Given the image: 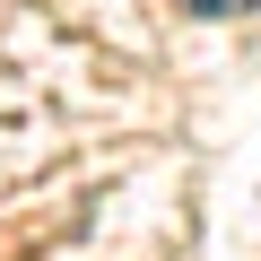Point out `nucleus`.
Listing matches in <instances>:
<instances>
[{
    "label": "nucleus",
    "mask_w": 261,
    "mask_h": 261,
    "mask_svg": "<svg viewBox=\"0 0 261 261\" xmlns=\"http://www.w3.org/2000/svg\"><path fill=\"white\" fill-rule=\"evenodd\" d=\"M192 18H244V9H261V0H183Z\"/></svg>",
    "instance_id": "f257e3e1"
}]
</instances>
